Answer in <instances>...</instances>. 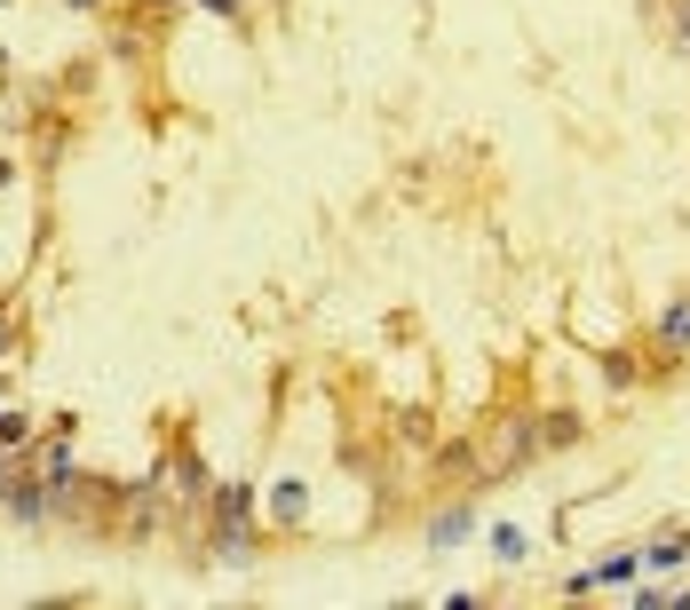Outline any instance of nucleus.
Listing matches in <instances>:
<instances>
[{
    "label": "nucleus",
    "mask_w": 690,
    "mask_h": 610,
    "mask_svg": "<svg viewBox=\"0 0 690 610\" xmlns=\"http://www.w3.org/2000/svg\"><path fill=\"white\" fill-rule=\"evenodd\" d=\"M254 555H262V539H254V484H215V563L246 571Z\"/></svg>",
    "instance_id": "obj_1"
},
{
    "label": "nucleus",
    "mask_w": 690,
    "mask_h": 610,
    "mask_svg": "<svg viewBox=\"0 0 690 610\" xmlns=\"http://www.w3.org/2000/svg\"><path fill=\"white\" fill-rule=\"evenodd\" d=\"M651 357H659V365L690 357V294H682V301H667V310H659V325H651Z\"/></svg>",
    "instance_id": "obj_2"
},
{
    "label": "nucleus",
    "mask_w": 690,
    "mask_h": 610,
    "mask_svg": "<svg viewBox=\"0 0 690 610\" xmlns=\"http://www.w3.org/2000/svg\"><path fill=\"white\" fill-rule=\"evenodd\" d=\"M635 571H643V555H603L596 571H572V579H564V595H603V587H628Z\"/></svg>",
    "instance_id": "obj_3"
},
{
    "label": "nucleus",
    "mask_w": 690,
    "mask_h": 610,
    "mask_svg": "<svg viewBox=\"0 0 690 610\" xmlns=\"http://www.w3.org/2000/svg\"><path fill=\"white\" fill-rule=\"evenodd\" d=\"M262 507H271V523H302L310 516V484L302 476H278L271 492H262Z\"/></svg>",
    "instance_id": "obj_4"
},
{
    "label": "nucleus",
    "mask_w": 690,
    "mask_h": 610,
    "mask_svg": "<svg viewBox=\"0 0 690 610\" xmlns=\"http://www.w3.org/2000/svg\"><path fill=\"white\" fill-rule=\"evenodd\" d=\"M469 531H476V507H445V516L429 523V548H460Z\"/></svg>",
    "instance_id": "obj_5"
},
{
    "label": "nucleus",
    "mask_w": 690,
    "mask_h": 610,
    "mask_svg": "<svg viewBox=\"0 0 690 610\" xmlns=\"http://www.w3.org/2000/svg\"><path fill=\"white\" fill-rule=\"evenodd\" d=\"M643 563H651V571H675V563H690V531H675V539H651V548H643Z\"/></svg>",
    "instance_id": "obj_6"
},
{
    "label": "nucleus",
    "mask_w": 690,
    "mask_h": 610,
    "mask_svg": "<svg viewBox=\"0 0 690 610\" xmlns=\"http://www.w3.org/2000/svg\"><path fill=\"white\" fill-rule=\"evenodd\" d=\"M492 555H501V563H524V555H532V539H524V523H492Z\"/></svg>",
    "instance_id": "obj_7"
},
{
    "label": "nucleus",
    "mask_w": 690,
    "mask_h": 610,
    "mask_svg": "<svg viewBox=\"0 0 690 610\" xmlns=\"http://www.w3.org/2000/svg\"><path fill=\"white\" fill-rule=\"evenodd\" d=\"M603 389H635V357H603Z\"/></svg>",
    "instance_id": "obj_8"
},
{
    "label": "nucleus",
    "mask_w": 690,
    "mask_h": 610,
    "mask_svg": "<svg viewBox=\"0 0 690 610\" xmlns=\"http://www.w3.org/2000/svg\"><path fill=\"white\" fill-rule=\"evenodd\" d=\"M0 445H32V421L24 413H0Z\"/></svg>",
    "instance_id": "obj_9"
},
{
    "label": "nucleus",
    "mask_w": 690,
    "mask_h": 610,
    "mask_svg": "<svg viewBox=\"0 0 690 610\" xmlns=\"http://www.w3.org/2000/svg\"><path fill=\"white\" fill-rule=\"evenodd\" d=\"M667 16H675V41L690 48V0H667Z\"/></svg>",
    "instance_id": "obj_10"
},
{
    "label": "nucleus",
    "mask_w": 690,
    "mask_h": 610,
    "mask_svg": "<svg viewBox=\"0 0 690 610\" xmlns=\"http://www.w3.org/2000/svg\"><path fill=\"white\" fill-rule=\"evenodd\" d=\"M199 9H207V16H239V9H246V0H199Z\"/></svg>",
    "instance_id": "obj_11"
},
{
    "label": "nucleus",
    "mask_w": 690,
    "mask_h": 610,
    "mask_svg": "<svg viewBox=\"0 0 690 610\" xmlns=\"http://www.w3.org/2000/svg\"><path fill=\"white\" fill-rule=\"evenodd\" d=\"M72 9H104V0H72Z\"/></svg>",
    "instance_id": "obj_12"
},
{
    "label": "nucleus",
    "mask_w": 690,
    "mask_h": 610,
    "mask_svg": "<svg viewBox=\"0 0 690 610\" xmlns=\"http://www.w3.org/2000/svg\"><path fill=\"white\" fill-rule=\"evenodd\" d=\"M0 191H9V159H0Z\"/></svg>",
    "instance_id": "obj_13"
}]
</instances>
